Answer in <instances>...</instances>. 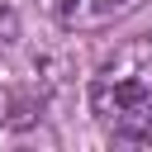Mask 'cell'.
<instances>
[{
    "mask_svg": "<svg viewBox=\"0 0 152 152\" xmlns=\"http://www.w3.org/2000/svg\"><path fill=\"white\" fill-rule=\"evenodd\" d=\"M90 114L114 142L152 138V33L124 38L90 76Z\"/></svg>",
    "mask_w": 152,
    "mask_h": 152,
    "instance_id": "obj_1",
    "label": "cell"
},
{
    "mask_svg": "<svg viewBox=\"0 0 152 152\" xmlns=\"http://www.w3.org/2000/svg\"><path fill=\"white\" fill-rule=\"evenodd\" d=\"M48 5L66 33H100L119 19H128L142 0H48Z\"/></svg>",
    "mask_w": 152,
    "mask_h": 152,
    "instance_id": "obj_2",
    "label": "cell"
}]
</instances>
